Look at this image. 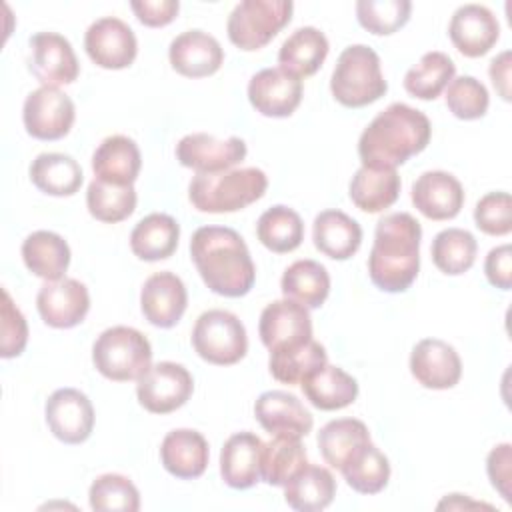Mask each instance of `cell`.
<instances>
[{"instance_id":"12","label":"cell","mask_w":512,"mask_h":512,"mask_svg":"<svg viewBox=\"0 0 512 512\" xmlns=\"http://www.w3.org/2000/svg\"><path fill=\"white\" fill-rule=\"evenodd\" d=\"M246 142L238 136L218 140L206 132H194L180 138L176 144V158L182 166L196 170V174H216L230 170L246 158Z\"/></svg>"},{"instance_id":"26","label":"cell","mask_w":512,"mask_h":512,"mask_svg":"<svg viewBox=\"0 0 512 512\" xmlns=\"http://www.w3.org/2000/svg\"><path fill=\"white\" fill-rule=\"evenodd\" d=\"M140 166L142 158L136 142L122 134L104 138L92 156V170L96 178L118 186L134 184Z\"/></svg>"},{"instance_id":"52","label":"cell","mask_w":512,"mask_h":512,"mask_svg":"<svg viewBox=\"0 0 512 512\" xmlns=\"http://www.w3.org/2000/svg\"><path fill=\"white\" fill-rule=\"evenodd\" d=\"M490 80L496 88V92L504 98L510 100V52L504 50L490 62Z\"/></svg>"},{"instance_id":"50","label":"cell","mask_w":512,"mask_h":512,"mask_svg":"<svg viewBox=\"0 0 512 512\" xmlns=\"http://www.w3.org/2000/svg\"><path fill=\"white\" fill-rule=\"evenodd\" d=\"M510 448H512L510 444H498L490 450L486 460L488 478L506 502H510V462H512Z\"/></svg>"},{"instance_id":"38","label":"cell","mask_w":512,"mask_h":512,"mask_svg":"<svg viewBox=\"0 0 512 512\" xmlns=\"http://www.w3.org/2000/svg\"><path fill=\"white\" fill-rule=\"evenodd\" d=\"M456 66L444 52H426L404 76V88L410 96L420 100H434L454 80Z\"/></svg>"},{"instance_id":"46","label":"cell","mask_w":512,"mask_h":512,"mask_svg":"<svg viewBox=\"0 0 512 512\" xmlns=\"http://www.w3.org/2000/svg\"><path fill=\"white\" fill-rule=\"evenodd\" d=\"M490 104L486 86L474 76H458L446 88V106L460 120H478Z\"/></svg>"},{"instance_id":"18","label":"cell","mask_w":512,"mask_h":512,"mask_svg":"<svg viewBox=\"0 0 512 512\" xmlns=\"http://www.w3.org/2000/svg\"><path fill=\"white\" fill-rule=\"evenodd\" d=\"M410 372L424 388L446 390L458 384L462 376V362L454 346L448 342L424 338L412 348Z\"/></svg>"},{"instance_id":"22","label":"cell","mask_w":512,"mask_h":512,"mask_svg":"<svg viewBox=\"0 0 512 512\" xmlns=\"http://www.w3.org/2000/svg\"><path fill=\"white\" fill-rule=\"evenodd\" d=\"M168 58L178 74L186 78H204L220 70L224 50L208 32L186 30L170 42Z\"/></svg>"},{"instance_id":"32","label":"cell","mask_w":512,"mask_h":512,"mask_svg":"<svg viewBox=\"0 0 512 512\" xmlns=\"http://www.w3.org/2000/svg\"><path fill=\"white\" fill-rule=\"evenodd\" d=\"M178 238V222L168 214L152 212L134 226L130 234V248L140 260L158 262L170 258L176 252Z\"/></svg>"},{"instance_id":"40","label":"cell","mask_w":512,"mask_h":512,"mask_svg":"<svg viewBox=\"0 0 512 512\" xmlns=\"http://www.w3.org/2000/svg\"><path fill=\"white\" fill-rule=\"evenodd\" d=\"M326 362H328V356L324 346L316 340H308L298 346L272 350L268 368L278 382L292 386V384H300V380L308 372H312L318 366H324Z\"/></svg>"},{"instance_id":"15","label":"cell","mask_w":512,"mask_h":512,"mask_svg":"<svg viewBox=\"0 0 512 512\" xmlns=\"http://www.w3.org/2000/svg\"><path fill=\"white\" fill-rule=\"evenodd\" d=\"M36 308L48 326L74 328L90 310L88 288L76 278L46 280L38 290Z\"/></svg>"},{"instance_id":"44","label":"cell","mask_w":512,"mask_h":512,"mask_svg":"<svg viewBox=\"0 0 512 512\" xmlns=\"http://www.w3.org/2000/svg\"><path fill=\"white\" fill-rule=\"evenodd\" d=\"M90 508L98 512H136L140 508L138 488L122 474L98 476L88 492Z\"/></svg>"},{"instance_id":"37","label":"cell","mask_w":512,"mask_h":512,"mask_svg":"<svg viewBox=\"0 0 512 512\" xmlns=\"http://www.w3.org/2000/svg\"><path fill=\"white\" fill-rule=\"evenodd\" d=\"M256 236L268 250L276 254H286L302 244L304 222L296 210L276 204L262 212V216L258 218Z\"/></svg>"},{"instance_id":"43","label":"cell","mask_w":512,"mask_h":512,"mask_svg":"<svg viewBox=\"0 0 512 512\" xmlns=\"http://www.w3.org/2000/svg\"><path fill=\"white\" fill-rule=\"evenodd\" d=\"M86 206L96 220L116 224L134 212L136 190L132 184L118 186L94 178L86 192Z\"/></svg>"},{"instance_id":"2","label":"cell","mask_w":512,"mask_h":512,"mask_svg":"<svg viewBox=\"0 0 512 512\" xmlns=\"http://www.w3.org/2000/svg\"><path fill=\"white\" fill-rule=\"evenodd\" d=\"M432 126L424 112L394 102L360 134L358 156L368 168H394L420 154L430 142Z\"/></svg>"},{"instance_id":"47","label":"cell","mask_w":512,"mask_h":512,"mask_svg":"<svg viewBox=\"0 0 512 512\" xmlns=\"http://www.w3.org/2000/svg\"><path fill=\"white\" fill-rule=\"evenodd\" d=\"M476 226L490 236H506L512 230V198L508 192H488L474 208Z\"/></svg>"},{"instance_id":"16","label":"cell","mask_w":512,"mask_h":512,"mask_svg":"<svg viewBox=\"0 0 512 512\" xmlns=\"http://www.w3.org/2000/svg\"><path fill=\"white\" fill-rule=\"evenodd\" d=\"M258 332L270 352L298 346L312 340V318L308 308L294 300H274L262 310Z\"/></svg>"},{"instance_id":"25","label":"cell","mask_w":512,"mask_h":512,"mask_svg":"<svg viewBox=\"0 0 512 512\" xmlns=\"http://www.w3.org/2000/svg\"><path fill=\"white\" fill-rule=\"evenodd\" d=\"M208 442L190 428H178L164 436L160 444V460L166 472L180 480H194L208 466Z\"/></svg>"},{"instance_id":"41","label":"cell","mask_w":512,"mask_h":512,"mask_svg":"<svg viewBox=\"0 0 512 512\" xmlns=\"http://www.w3.org/2000/svg\"><path fill=\"white\" fill-rule=\"evenodd\" d=\"M476 252V238L462 228H446L438 232L430 246L434 266L450 276H458L470 270L476 260Z\"/></svg>"},{"instance_id":"19","label":"cell","mask_w":512,"mask_h":512,"mask_svg":"<svg viewBox=\"0 0 512 512\" xmlns=\"http://www.w3.org/2000/svg\"><path fill=\"white\" fill-rule=\"evenodd\" d=\"M188 304L184 282L164 270L146 278L140 292V308L144 318L158 328H172L182 318Z\"/></svg>"},{"instance_id":"3","label":"cell","mask_w":512,"mask_h":512,"mask_svg":"<svg viewBox=\"0 0 512 512\" xmlns=\"http://www.w3.org/2000/svg\"><path fill=\"white\" fill-rule=\"evenodd\" d=\"M420 222L408 212H392L378 220L368 256L374 286L396 294L410 288L420 270Z\"/></svg>"},{"instance_id":"35","label":"cell","mask_w":512,"mask_h":512,"mask_svg":"<svg viewBox=\"0 0 512 512\" xmlns=\"http://www.w3.org/2000/svg\"><path fill=\"white\" fill-rule=\"evenodd\" d=\"M280 288L284 298L304 308H320L330 292V276L316 260H296L284 270Z\"/></svg>"},{"instance_id":"45","label":"cell","mask_w":512,"mask_h":512,"mask_svg":"<svg viewBox=\"0 0 512 512\" xmlns=\"http://www.w3.org/2000/svg\"><path fill=\"white\" fill-rule=\"evenodd\" d=\"M412 4L408 0H358L356 18L362 28L376 36L394 34L410 18Z\"/></svg>"},{"instance_id":"42","label":"cell","mask_w":512,"mask_h":512,"mask_svg":"<svg viewBox=\"0 0 512 512\" xmlns=\"http://www.w3.org/2000/svg\"><path fill=\"white\" fill-rule=\"evenodd\" d=\"M370 442V432L362 420L340 418L328 422L318 434V448L326 464L338 468L362 444Z\"/></svg>"},{"instance_id":"23","label":"cell","mask_w":512,"mask_h":512,"mask_svg":"<svg viewBox=\"0 0 512 512\" xmlns=\"http://www.w3.org/2000/svg\"><path fill=\"white\" fill-rule=\"evenodd\" d=\"M412 204L430 220H450L464 206V188L456 176L444 170H430L412 184Z\"/></svg>"},{"instance_id":"51","label":"cell","mask_w":512,"mask_h":512,"mask_svg":"<svg viewBox=\"0 0 512 512\" xmlns=\"http://www.w3.org/2000/svg\"><path fill=\"white\" fill-rule=\"evenodd\" d=\"M484 272L492 286L500 290H510L512 286V248L510 244L496 246L488 252L484 260Z\"/></svg>"},{"instance_id":"49","label":"cell","mask_w":512,"mask_h":512,"mask_svg":"<svg viewBox=\"0 0 512 512\" xmlns=\"http://www.w3.org/2000/svg\"><path fill=\"white\" fill-rule=\"evenodd\" d=\"M130 8L144 26L158 28L170 24L176 18L180 4L178 0H134Z\"/></svg>"},{"instance_id":"30","label":"cell","mask_w":512,"mask_h":512,"mask_svg":"<svg viewBox=\"0 0 512 512\" xmlns=\"http://www.w3.org/2000/svg\"><path fill=\"white\" fill-rule=\"evenodd\" d=\"M336 480L328 468L306 464L286 484L284 500L298 512H320L334 500Z\"/></svg>"},{"instance_id":"9","label":"cell","mask_w":512,"mask_h":512,"mask_svg":"<svg viewBox=\"0 0 512 512\" xmlns=\"http://www.w3.org/2000/svg\"><path fill=\"white\" fill-rule=\"evenodd\" d=\"M194 390L192 374L176 362L150 366L136 384L138 402L152 414H168L188 402Z\"/></svg>"},{"instance_id":"27","label":"cell","mask_w":512,"mask_h":512,"mask_svg":"<svg viewBox=\"0 0 512 512\" xmlns=\"http://www.w3.org/2000/svg\"><path fill=\"white\" fill-rule=\"evenodd\" d=\"M306 400L318 410H342L358 396V382L338 366L324 364L300 380Z\"/></svg>"},{"instance_id":"6","label":"cell","mask_w":512,"mask_h":512,"mask_svg":"<svg viewBox=\"0 0 512 512\" xmlns=\"http://www.w3.org/2000/svg\"><path fill=\"white\" fill-rule=\"evenodd\" d=\"M92 362L108 380H138L152 366V346L136 328L112 326L96 338Z\"/></svg>"},{"instance_id":"14","label":"cell","mask_w":512,"mask_h":512,"mask_svg":"<svg viewBox=\"0 0 512 512\" xmlns=\"http://www.w3.org/2000/svg\"><path fill=\"white\" fill-rule=\"evenodd\" d=\"M46 424L64 444H82L94 428V408L88 396L76 388H58L46 400Z\"/></svg>"},{"instance_id":"34","label":"cell","mask_w":512,"mask_h":512,"mask_svg":"<svg viewBox=\"0 0 512 512\" xmlns=\"http://www.w3.org/2000/svg\"><path fill=\"white\" fill-rule=\"evenodd\" d=\"M32 184L50 196H72L82 186V168L80 164L60 152L38 154L30 164Z\"/></svg>"},{"instance_id":"10","label":"cell","mask_w":512,"mask_h":512,"mask_svg":"<svg viewBox=\"0 0 512 512\" xmlns=\"http://www.w3.org/2000/svg\"><path fill=\"white\" fill-rule=\"evenodd\" d=\"M76 118L74 102L58 88L40 86L32 90L22 108V120L26 132L36 140H60L64 138Z\"/></svg>"},{"instance_id":"48","label":"cell","mask_w":512,"mask_h":512,"mask_svg":"<svg viewBox=\"0 0 512 512\" xmlns=\"http://www.w3.org/2000/svg\"><path fill=\"white\" fill-rule=\"evenodd\" d=\"M0 356H20L28 342V324L24 314L16 308L10 294L2 290V328H0Z\"/></svg>"},{"instance_id":"28","label":"cell","mask_w":512,"mask_h":512,"mask_svg":"<svg viewBox=\"0 0 512 512\" xmlns=\"http://www.w3.org/2000/svg\"><path fill=\"white\" fill-rule=\"evenodd\" d=\"M314 246L332 260H348L362 242L360 224L342 210H324L312 224Z\"/></svg>"},{"instance_id":"24","label":"cell","mask_w":512,"mask_h":512,"mask_svg":"<svg viewBox=\"0 0 512 512\" xmlns=\"http://www.w3.org/2000/svg\"><path fill=\"white\" fill-rule=\"evenodd\" d=\"M264 442L254 432L232 434L220 452L222 480L234 490L252 488L260 478Z\"/></svg>"},{"instance_id":"8","label":"cell","mask_w":512,"mask_h":512,"mask_svg":"<svg viewBox=\"0 0 512 512\" xmlns=\"http://www.w3.org/2000/svg\"><path fill=\"white\" fill-rule=\"evenodd\" d=\"M192 346L202 360L216 366H230L246 356V328L228 310H208L198 316L192 328Z\"/></svg>"},{"instance_id":"1","label":"cell","mask_w":512,"mask_h":512,"mask_svg":"<svg viewBox=\"0 0 512 512\" xmlns=\"http://www.w3.org/2000/svg\"><path fill=\"white\" fill-rule=\"evenodd\" d=\"M192 262L204 284L220 296L240 298L256 280V268L242 236L226 226H202L190 240Z\"/></svg>"},{"instance_id":"17","label":"cell","mask_w":512,"mask_h":512,"mask_svg":"<svg viewBox=\"0 0 512 512\" xmlns=\"http://www.w3.org/2000/svg\"><path fill=\"white\" fill-rule=\"evenodd\" d=\"M248 100L262 116L286 118L302 100V80L278 68H264L248 82Z\"/></svg>"},{"instance_id":"7","label":"cell","mask_w":512,"mask_h":512,"mask_svg":"<svg viewBox=\"0 0 512 512\" xmlns=\"http://www.w3.org/2000/svg\"><path fill=\"white\" fill-rule=\"evenodd\" d=\"M292 10L290 0H242L228 16V38L240 50H260L290 22Z\"/></svg>"},{"instance_id":"11","label":"cell","mask_w":512,"mask_h":512,"mask_svg":"<svg viewBox=\"0 0 512 512\" xmlns=\"http://www.w3.org/2000/svg\"><path fill=\"white\" fill-rule=\"evenodd\" d=\"M84 48L96 66L106 70H122L134 62L138 42L132 28L124 20L104 16L88 26Z\"/></svg>"},{"instance_id":"4","label":"cell","mask_w":512,"mask_h":512,"mask_svg":"<svg viewBox=\"0 0 512 512\" xmlns=\"http://www.w3.org/2000/svg\"><path fill=\"white\" fill-rule=\"evenodd\" d=\"M268 178L260 168H236L216 174H196L188 186L192 206L208 214L236 212L260 200Z\"/></svg>"},{"instance_id":"29","label":"cell","mask_w":512,"mask_h":512,"mask_svg":"<svg viewBox=\"0 0 512 512\" xmlns=\"http://www.w3.org/2000/svg\"><path fill=\"white\" fill-rule=\"evenodd\" d=\"M400 176L394 168L362 166L350 180V200L356 208L368 214L390 208L400 196Z\"/></svg>"},{"instance_id":"31","label":"cell","mask_w":512,"mask_h":512,"mask_svg":"<svg viewBox=\"0 0 512 512\" xmlns=\"http://www.w3.org/2000/svg\"><path fill=\"white\" fill-rule=\"evenodd\" d=\"M328 38L314 26L294 30L278 50V64L296 78L312 76L328 56Z\"/></svg>"},{"instance_id":"36","label":"cell","mask_w":512,"mask_h":512,"mask_svg":"<svg viewBox=\"0 0 512 512\" xmlns=\"http://www.w3.org/2000/svg\"><path fill=\"white\" fill-rule=\"evenodd\" d=\"M340 472L348 486L360 494H378L390 480L388 458L372 444V440L358 446L340 466Z\"/></svg>"},{"instance_id":"39","label":"cell","mask_w":512,"mask_h":512,"mask_svg":"<svg viewBox=\"0 0 512 512\" xmlns=\"http://www.w3.org/2000/svg\"><path fill=\"white\" fill-rule=\"evenodd\" d=\"M306 464V450L300 438L274 436L262 448L260 478L270 486H284Z\"/></svg>"},{"instance_id":"20","label":"cell","mask_w":512,"mask_h":512,"mask_svg":"<svg viewBox=\"0 0 512 512\" xmlns=\"http://www.w3.org/2000/svg\"><path fill=\"white\" fill-rule=\"evenodd\" d=\"M448 34L460 54L480 58L496 44L500 26L496 16L486 6L464 4L452 14Z\"/></svg>"},{"instance_id":"13","label":"cell","mask_w":512,"mask_h":512,"mask_svg":"<svg viewBox=\"0 0 512 512\" xmlns=\"http://www.w3.org/2000/svg\"><path fill=\"white\" fill-rule=\"evenodd\" d=\"M28 68L42 86L58 88L72 84L80 74L78 58L72 44L56 32H38L30 38Z\"/></svg>"},{"instance_id":"21","label":"cell","mask_w":512,"mask_h":512,"mask_svg":"<svg viewBox=\"0 0 512 512\" xmlns=\"http://www.w3.org/2000/svg\"><path fill=\"white\" fill-rule=\"evenodd\" d=\"M254 416L274 436L302 438L312 430V414L290 392L268 390L254 402Z\"/></svg>"},{"instance_id":"5","label":"cell","mask_w":512,"mask_h":512,"mask_svg":"<svg viewBox=\"0 0 512 512\" xmlns=\"http://www.w3.org/2000/svg\"><path fill=\"white\" fill-rule=\"evenodd\" d=\"M330 90L334 100L346 108H362L382 98L388 84L382 76L378 54L366 44L344 48L336 60Z\"/></svg>"},{"instance_id":"33","label":"cell","mask_w":512,"mask_h":512,"mask_svg":"<svg viewBox=\"0 0 512 512\" xmlns=\"http://www.w3.org/2000/svg\"><path fill=\"white\" fill-rule=\"evenodd\" d=\"M22 260L34 276L60 280L70 264V248L60 234L36 230L22 242Z\"/></svg>"}]
</instances>
